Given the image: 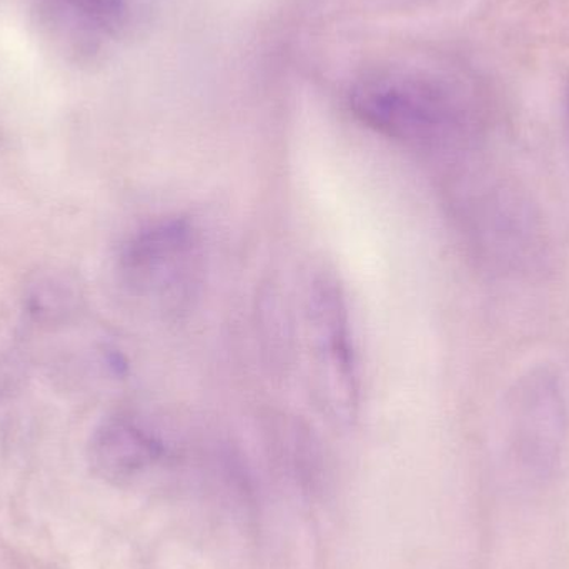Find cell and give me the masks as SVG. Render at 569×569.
Listing matches in <instances>:
<instances>
[{
  "label": "cell",
  "mask_w": 569,
  "mask_h": 569,
  "mask_svg": "<svg viewBox=\"0 0 569 569\" xmlns=\"http://www.w3.org/2000/svg\"><path fill=\"white\" fill-rule=\"evenodd\" d=\"M350 106L368 129L413 149H451L471 132L467 100L427 73L378 70L365 76L351 89Z\"/></svg>",
  "instance_id": "obj_1"
},
{
  "label": "cell",
  "mask_w": 569,
  "mask_h": 569,
  "mask_svg": "<svg viewBox=\"0 0 569 569\" xmlns=\"http://www.w3.org/2000/svg\"><path fill=\"white\" fill-rule=\"evenodd\" d=\"M202 242L186 219H162L140 227L117 257L120 283L133 297L163 311H180L202 282Z\"/></svg>",
  "instance_id": "obj_2"
},
{
  "label": "cell",
  "mask_w": 569,
  "mask_h": 569,
  "mask_svg": "<svg viewBox=\"0 0 569 569\" xmlns=\"http://www.w3.org/2000/svg\"><path fill=\"white\" fill-rule=\"evenodd\" d=\"M505 418L517 467L530 478L550 477L568 437V403L560 375L548 367L525 371L508 391Z\"/></svg>",
  "instance_id": "obj_3"
},
{
  "label": "cell",
  "mask_w": 569,
  "mask_h": 569,
  "mask_svg": "<svg viewBox=\"0 0 569 569\" xmlns=\"http://www.w3.org/2000/svg\"><path fill=\"white\" fill-rule=\"evenodd\" d=\"M307 315L321 400L337 420H353L360 403V375L347 300L333 277L311 282Z\"/></svg>",
  "instance_id": "obj_4"
},
{
  "label": "cell",
  "mask_w": 569,
  "mask_h": 569,
  "mask_svg": "<svg viewBox=\"0 0 569 569\" xmlns=\"http://www.w3.org/2000/svg\"><path fill=\"white\" fill-rule=\"evenodd\" d=\"M163 443L132 415L103 418L90 435V470L107 483L126 487L146 477L163 457Z\"/></svg>",
  "instance_id": "obj_5"
},
{
  "label": "cell",
  "mask_w": 569,
  "mask_h": 569,
  "mask_svg": "<svg viewBox=\"0 0 569 569\" xmlns=\"http://www.w3.org/2000/svg\"><path fill=\"white\" fill-rule=\"evenodd\" d=\"M47 12L53 26L79 36H106L123 26L126 0H46Z\"/></svg>",
  "instance_id": "obj_6"
},
{
  "label": "cell",
  "mask_w": 569,
  "mask_h": 569,
  "mask_svg": "<svg viewBox=\"0 0 569 569\" xmlns=\"http://www.w3.org/2000/svg\"><path fill=\"white\" fill-rule=\"evenodd\" d=\"M80 297L76 284L60 273H42L26 288L23 308L36 323L57 327L72 320L79 310Z\"/></svg>",
  "instance_id": "obj_7"
},
{
  "label": "cell",
  "mask_w": 569,
  "mask_h": 569,
  "mask_svg": "<svg viewBox=\"0 0 569 569\" xmlns=\"http://www.w3.org/2000/svg\"><path fill=\"white\" fill-rule=\"evenodd\" d=\"M568 119H569V90H568Z\"/></svg>",
  "instance_id": "obj_8"
}]
</instances>
